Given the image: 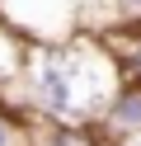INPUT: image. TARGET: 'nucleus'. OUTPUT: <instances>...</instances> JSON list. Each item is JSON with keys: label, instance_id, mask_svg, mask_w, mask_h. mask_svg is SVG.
<instances>
[{"label": "nucleus", "instance_id": "nucleus-4", "mask_svg": "<svg viewBox=\"0 0 141 146\" xmlns=\"http://www.w3.org/2000/svg\"><path fill=\"white\" fill-rule=\"evenodd\" d=\"M113 14H108V29L113 24H141V0H108Z\"/></svg>", "mask_w": 141, "mask_h": 146}, {"label": "nucleus", "instance_id": "nucleus-2", "mask_svg": "<svg viewBox=\"0 0 141 146\" xmlns=\"http://www.w3.org/2000/svg\"><path fill=\"white\" fill-rule=\"evenodd\" d=\"M103 42L118 57L122 80H141V24H113V29H103Z\"/></svg>", "mask_w": 141, "mask_h": 146}, {"label": "nucleus", "instance_id": "nucleus-3", "mask_svg": "<svg viewBox=\"0 0 141 146\" xmlns=\"http://www.w3.org/2000/svg\"><path fill=\"white\" fill-rule=\"evenodd\" d=\"M0 146H28V127L19 113H9L5 104H0Z\"/></svg>", "mask_w": 141, "mask_h": 146}, {"label": "nucleus", "instance_id": "nucleus-1", "mask_svg": "<svg viewBox=\"0 0 141 146\" xmlns=\"http://www.w3.org/2000/svg\"><path fill=\"white\" fill-rule=\"evenodd\" d=\"M94 123L103 127L108 141H132V137H141V80H122V85L108 94V104L99 108Z\"/></svg>", "mask_w": 141, "mask_h": 146}]
</instances>
